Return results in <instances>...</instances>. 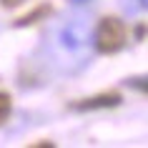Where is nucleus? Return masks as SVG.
<instances>
[{
    "instance_id": "nucleus-1",
    "label": "nucleus",
    "mask_w": 148,
    "mask_h": 148,
    "mask_svg": "<svg viewBox=\"0 0 148 148\" xmlns=\"http://www.w3.org/2000/svg\"><path fill=\"white\" fill-rule=\"evenodd\" d=\"M123 45H125V25H123V20L121 18H113V15L101 18V23L95 25V33H93L95 53L113 55L118 50H123Z\"/></svg>"
},
{
    "instance_id": "nucleus-2",
    "label": "nucleus",
    "mask_w": 148,
    "mask_h": 148,
    "mask_svg": "<svg viewBox=\"0 0 148 148\" xmlns=\"http://www.w3.org/2000/svg\"><path fill=\"white\" fill-rule=\"evenodd\" d=\"M58 40H60V48L68 50V53H78L88 45L90 40V28L83 18H75V20H68V23L60 28L58 33Z\"/></svg>"
},
{
    "instance_id": "nucleus-3",
    "label": "nucleus",
    "mask_w": 148,
    "mask_h": 148,
    "mask_svg": "<svg viewBox=\"0 0 148 148\" xmlns=\"http://www.w3.org/2000/svg\"><path fill=\"white\" fill-rule=\"evenodd\" d=\"M123 103V95L113 90V93H98L90 98H78V101H70L68 108L75 113H93V110H108V108H118Z\"/></svg>"
},
{
    "instance_id": "nucleus-4",
    "label": "nucleus",
    "mask_w": 148,
    "mask_h": 148,
    "mask_svg": "<svg viewBox=\"0 0 148 148\" xmlns=\"http://www.w3.org/2000/svg\"><path fill=\"white\" fill-rule=\"evenodd\" d=\"M50 15H53V5L50 3H40V5H35V10H30L28 15L15 20L13 28H30V25H38L40 20H50Z\"/></svg>"
},
{
    "instance_id": "nucleus-5",
    "label": "nucleus",
    "mask_w": 148,
    "mask_h": 148,
    "mask_svg": "<svg viewBox=\"0 0 148 148\" xmlns=\"http://www.w3.org/2000/svg\"><path fill=\"white\" fill-rule=\"evenodd\" d=\"M121 8L125 15H138L148 8V0H121Z\"/></svg>"
},
{
    "instance_id": "nucleus-6",
    "label": "nucleus",
    "mask_w": 148,
    "mask_h": 148,
    "mask_svg": "<svg viewBox=\"0 0 148 148\" xmlns=\"http://www.w3.org/2000/svg\"><path fill=\"white\" fill-rule=\"evenodd\" d=\"M10 110H13V103H10V95L5 93V90H0V125L8 121Z\"/></svg>"
},
{
    "instance_id": "nucleus-7",
    "label": "nucleus",
    "mask_w": 148,
    "mask_h": 148,
    "mask_svg": "<svg viewBox=\"0 0 148 148\" xmlns=\"http://www.w3.org/2000/svg\"><path fill=\"white\" fill-rule=\"evenodd\" d=\"M125 86H128V88H136L138 93H146V90H148V83H146L143 75H138V78H128V80H125Z\"/></svg>"
},
{
    "instance_id": "nucleus-8",
    "label": "nucleus",
    "mask_w": 148,
    "mask_h": 148,
    "mask_svg": "<svg viewBox=\"0 0 148 148\" xmlns=\"http://www.w3.org/2000/svg\"><path fill=\"white\" fill-rule=\"evenodd\" d=\"M25 0H0V5H3V8H18V5H23Z\"/></svg>"
},
{
    "instance_id": "nucleus-9",
    "label": "nucleus",
    "mask_w": 148,
    "mask_h": 148,
    "mask_svg": "<svg viewBox=\"0 0 148 148\" xmlns=\"http://www.w3.org/2000/svg\"><path fill=\"white\" fill-rule=\"evenodd\" d=\"M143 35H146V28H143V23H140V25H136V40L140 43V40H143Z\"/></svg>"
},
{
    "instance_id": "nucleus-10",
    "label": "nucleus",
    "mask_w": 148,
    "mask_h": 148,
    "mask_svg": "<svg viewBox=\"0 0 148 148\" xmlns=\"http://www.w3.org/2000/svg\"><path fill=\"white\" fill-rule=\"evenodd\" d=\"M68 3H73V5H86V3H93V0H68Z\"/></svg>"
}]
</instances>
